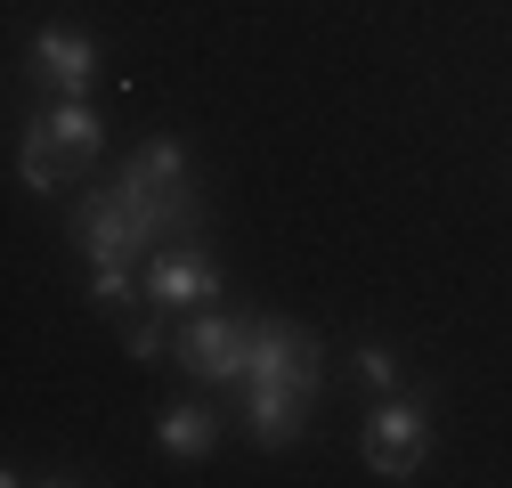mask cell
I'll return each instance as SVG.
<instances>
[{"mask_svg":"<svg viewBox=\"0 0 512 488\" xmlns=\"http://www.w3.org/2000/svg\"><path fill=\"white\" fill-rule=\"evenodd\" d=\"M171 358L179 375H196L204 391H244V358H252V318L244 310H179V334H171Z\"/></svg>","mask_w":512,"mask_h":488,"instance_id":"cell-1","label":"cell"},{"mask_svg":"<svg viewBox=\"0 0 512 488\" xmlns=\"http://www.w3.org/2000/svg\"><path fill=\"white\" fill-rule=\"evenodd\" d=\"M423 448H431V415H423V399H415L407 383L382 391L374 415H366V464H374V480H415Z\"/></svg>","mask_w":512,"mask_h":488,"instance_id":"cell-2","label":"cell"},{"mask_svg":"<svg viewBox=\"0 0 512 488\" xmlns=\"http://www.w3.org/2000/svg\"><path fill=\"white\" fill-rule=\"evenodd\" d=\"M228 293V277H220V261L204 253L196 236H171V244H155L147 253V301L155 310H204V301H220Z\"/></svg>","mask_w":512,"mask_h":488,"instance_id":"cell-3","label":"cell"},{"mask_svg":"<svg viewBox=\"0 0 512 488\" xmlns=\"http://www.w3.org/2000/svg\"><path fill=\"white\" fill-rule=\"evenodd\" d=\"M244 383H293V391H317V334L293 326V318H252V358H244Z\"/></svg>","mask_w":512,"mask_h":488,"instance_id":"cell-4","label":"cell"},{"mask_svg":"<svg viewBox=\"0 0 512 488\" xmlns=\"http://www.w3.org/2000/svg\"><path fill=\"white\" fill-rule=\"evenodd\" d=\"M98 66H106V57H98L90 33H74V25H41V33H33V74H41L57 98H90V90H98Z\"/></svg>","mask_w":512,"mask_h":488,"instance_id":"cell-5","label":"cell"},{"mask_svg":"<svg viewBox=\"0 0 512 488\" xmlns=\"http://www.w3.org/2000/svg\"><path fill=\"white\" fill-rule=\"evenodd\" d=\"M317 391H293V383H244V432L261 448H293L301 423H309Z\"/></svg>","mask_w":512,"mask_h":488,"instance_id":"cell-6","label":"cell"},{"mask_svg":"<svg viewBox=\"0 0 512 488\" xmlns=\"http://www.w3.org/2000/svg\"><path fill=\"white\" fill-rule=\"evenodd\" d=\"M33 131H41L49 147H66L74 163H98V147H106V114H98L90 98H57V106L33 114Z\"/></svg>","mask_w":512,"mask_h":488,"instance_id":"cell-7","label":"cell"},{"mask_svg":"<svg viewBox=\"0 0 512 488\" xmlns=\"http://www.w3.org/2000/svg\"><path fill=\"white\" fill-rule=\"evenodd\" d=\"M155 448H163V456H179V464L212 456V448H220V415H212V407H196V399H171V407H163V423H155Z\"/></svg>","mask_w":512,"mask_h":488,"instance_id":"cell-8","label":"cell"},{"mask_svg":"<svg viewBox=\"0 0 512 488\" xmlns=\"http://www.w3.org/2000/svg\"><path fill=\"white\" fill-rule=\"evenodd\" d=\"M66 147H49L41 131H33V122H25V139H17V179H25V188L33 196H57V188H66Z\"/></svg>","mask_w":512,"mask_h":488,"instance_id":"cell-9","label":"cell"},{"mask_svg":"<svg viewBox=\"0 0 512 488\" xmlns=\"http://www.w3.org/2000/svg\"><path fill=\"white\" fill-rule=\"evenodd\" d=\"M139 277H147L139 261H90V301H98V310H131V301L147 293Z\"/></svg>","mask_w":512,"mask_h":488,"instance_id":"cell-10","label":"cell"},{"mask_svg":"<svg viewBox=\"0 0 512 488\" xmlns=\"http://www.w3.org/2000/svg\"><path fill=\"white\" fill-rule=\"evenodd\" d=\"M131 163H139L147 179H163V188H187V147H179V139H147Z\"/></svg>","mask_w":512,"mask_h":488,"instance_id":"cell-11","label":"cell"},{"mask_svg":"<svg viewBox=\"0 0 512 488\" xmlns=\"http://www.w3.org/2000/svg\"><path fill=\"white\" fill-rule=\"evenodd\" d=\"M358 383L382 399V391H399V358L382 350V342H358Z\"/></svg>","mask_w":512,"mask_h":488,"instance_id":"cell-12","label":"cell"},{"mask_svg":"<svg viewBox=\"0 0 512 488\" xmlns=\"http://www.w3.org/2000/svg\"><path fill=\"white\" fill-rule=\"evenodd\" d=\"M163 318H171V310H155V318H139V326H131V334H122V350H131V358H139V366H155V358H163V350H171V334H163Z\"/></svg>","mask_w":512,"mask_h":488,"instance_id":"cell-13","label":"cell"}]
</instances>
